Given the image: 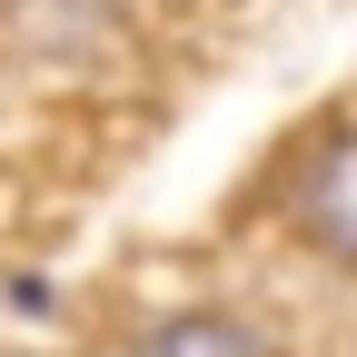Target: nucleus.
I'll use <instances>...</instances> for the list:
<instances>
[{
    "mask_svg": "<svg viewBox=\"0 0 357 357\" xmlns=\"http://www.w3.org/2000/svg\"><path fill=\"white\" fill-rule=\"evenodd\" d=\"M288 208H298V229L318 238L328 258L357 268V129H347V139H328L318 159L298 169V199H288Z\"/></svg>",
    "mask_w": 357,
    "mask_h": 357,
    "instance_id": "1",
    "label": "nucleus"
},
{
    "mask_svg": "<svg viewBox=\"0 0 357 357\" xmlns=\"http://www.w3.org/2000/svg\"><path fill=\"white\" fill-rule=\"evenodd\" d=\"M139 357H268L238 318H169L159 337H139Z\"/></svg>",
    "mask_w": 357,
    "mask_h": 357,
    "instance_id": "2",
    "label": "nucleus"
}]
</instances>
